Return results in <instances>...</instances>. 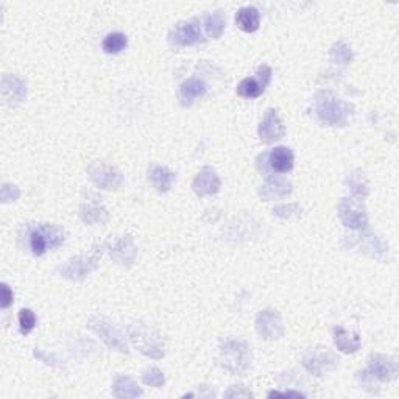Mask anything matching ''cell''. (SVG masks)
Instances as JSON below:
<instances>
[{"instance_id": "obj_7", "label": "cell", "mask_w": 399, "mask_h": 399, "mask_svg": "<svg viewBox=\"0 0 399 399\" xmlns=\"http://www.w3.org/2000/svg\"><path fill=\"white\" fill-rule=\"evenodd\" d=\"M100 256H101V251L96 250V253L91 256H77V257L69 259L65 265H61L60 267V273L61 276H65L66 280H71V281L85 280L91 271L97 269Z\"/></svg>"}, {"instance_id": "obj_32", "label": "cell", "mask_w": 399, "mask_h": 399, "mask_svg": "<svg viewBox=\"0 0 399 399\" xmlns=\"http://www.w3.org/2000/svg\"><path fill=\"white\" fill-rule=\"evenodd\" d=\"M19 326H21L22 334H30L36 328V315L33 310L30 309H22L19 312Z\"/></svg>"}, {"instance_id": "obj_14", "label": "cell", "mask_w": 399, "mask_h": 399, "mask_svg": "<svg viewBox=\"0 0 399 399\" xmlns=\"http://www.w3.org/2000/svg\"><path fill=\"white\" fill-rule=\"evenodd\" d=\"M106 250L110 253V256L120 265H130L135 262L136 255H137V248L135 242H133L131 236H122L117 237L114 240H110L106 245Z\"/></svg>"}, {"instance_id": "obj_3", "label": "cell", "mask_w": 399, "mask_h": 399, "mask_svg": "<svg viewBox=\"0 0 399 399\" xmlns=\"http://www.w3.org/2000/svg\"><path fill=\"white\" fill-rule=\"evenodd\" d=\"M66 234L55 225H37L28 232V248L35 256L46 255L49 250L65 244Z\"/></svg>"}, {"instance_id": "obj_4", "label": "cell", "mask_w": 399, "mask_h": 399, "mask_svg": "<svg viewBox=\"0 0 399 399\" xmlns=\"http://www.w3.org/2000/svg\"><path fill=\"white\" fill-rule=\"evenodd\" d=\"M130 339L139 351L145 356L151 359H161L164 357V345L161 343L160 335L150 328L141 325V323H135L128 329Z\"/></svg>"}, {"instance_id": "obj_17", "label": "cell", "mask_w": 399, "mask_h": 399, "mask_svg": "<svg viewBox=\"0 0 399 399\" xmlns=\"http://www.w3.org/2000/svg\"><path fill=\"white\" fill-rule=\"evenodd\" d=\"M354 237L356 239H353L350 246H356V248L362 250L366 255L379 259V261H385V257L389 256V246L377 236L366 234V236H354Z\"/></svg>"}, {"instance_id": "obj_12", "label": "cell", "mask_w": 399, "mask_h": 399, "mask_svg": "<svg viewBox=\"0 0 399 399\" xmlns=\"http://www.w3.org/2000/svg\"><path fill=\"white\" fill-rule=\"evenodd\" d=\"M271 69L267 65L259 66L257 69V77L245 78L240 81V85L237 86V94L244 99H257L259 96H262L265 87L270 85L271 80Z\"/></svg>"}, {"instance_id": "obj_19", "label": "cell", "mask_w": 399, "mask_h": 399, "mask_svg": "<svg viewBox=\"0 0 399 399\" xmlns=\"http://www.w3.org/2000/svg\"><path fill=\"white\" fill-rule=\"evenodd\" d=\"M265 158H267L269 169L276 173H287L294 169L295 156L289 147H276Z\"/></svg>"}, {"instance_id": "obj_5", "label": "cell", "mask_w": 399, "mask_h": 399, "mask_svg": "<svg viewBox=\"0 0 399 399\" xmlns=\"http://www.w3.org/2000/svg\"><path fill=\"white\" fill-rule=\"evenodd\" d=\"M90 329H92L101 341L111 350H116L119 353H128V345H126L125 334L120 331V329L114 325L112 321H110L105 316L101 315H94L90 319Z\"/></svg>"}, {"instance_id": "obj_18", "label": "cell", "mask_w": 399, "mask_h": 399, "mask_svg": "<svg viewBox=\"0 0 399 399\" xmlns=\"http://www.w3.org/2000/svg\"><path fill=\"white\" fill-rule=\"evenodd\" d=\"M292 194V182L286 178H269L259 189V197L262 201H271L278 198H284Z\"/></svg>"}, {"instance_id": "obj_22", "label": "cell", "mask_w": 399, "mask_h": 399, "mask_svg": "<svg viewBox=\"0 0 399 399\" xmlns=\"http://www.w3.org/2000/svg\"><path fill=\"white\" fill-rule=\"evenodd\" d=\"M175 173L162 166H151L148 169V180L158 192H169L175 182Z\"/></svg>"}, {"instance_id": "obj_31", "label": "cell", "mask_w": 399, "mask_h": 399, "mask_svg": "<svg viewBox=\"0 0 399 399\" xmlns=\"http://www.w3.org/2000/svg\"><path fill=\"white\" fill-rule=\"evenodd\" d=\"M142 381H144L145 385H150V387L160 389V387H162L164 382H166V377H164L162 371L160 368H156V366H151V368L144 371Z\"/></svg>"}, {"instance_id": "obj_33", "label": "cell", "mask_w": 399, "mask_h": 399, "mask_svg": "<svg viewBox=\"0 0 399 399\" xmlns=\"http://www.w3.org/2000/svg\"><path fill=\"white\" fill-rule=\"evenodd\" d=\"M273 214L276 215V217H280V219H284V220H289V219H296V217H300L301 215V207L300 205H296V203H294V205H282V206H278L273 209Z\"/></svg>"}, {"instance_id": "obj_27", "label": "cell", "mask_w": 399, "mask_h": 399, "mask_svg": "<svg viewBox=\"0 0 399 399\" xmlns=\"http://www.w3.org/2000/svg\"><path fill=\"white\" fill-rule=\"evenodd\" d=\"M225 25H226V17L221 11L209 12L205 17L206 33L209 37H212V40H219V37L223 35Z\"/></svg>"}, {"instance_id": "obj_20", "label": "cell", "mask_w": 399, "mask_h": 399, "mask_svg": "<svg viewBox=\"0 0 399 399\" xmlns=\"http://www.w3.org/2000/svg\"><path fill=\"white\" fill-rule=\"evenodd\" d=\"M2 96L8 105H17L27 96V86L16 75H5L2 78Z\"/></svg>"}, {"instance_id": "obj_21", "label": "cell", "mask_w": 399, "mask_h": 399, "mask_svg": "<svg viewBox=\"0 0 399 399\" xmlns=\"http://www.w3.org/2000/svg\"><path fill=\"white\" fill-rule=\"evenodd\" d=\"M206 83L203 80L192 77L186 80L180 87V100L182 106H191L195 100L201 99L206 94Z\"/></svg>"}, {"instance_id": "obj_34", "label": "cell", "mask_w": 399, "mask_h": 399, "mask_svg": "<svg viewBox=\"0 0 399 399\" xmlns=\"http://www.w3.org/2000/svg\"><path fill=\"white\" fill-rule=\"evenodd\" d=\"M21 192H19V189L16 186H11V185H5L2 189V200L3 203L6 201H15Z\"/></svg>"}, {"instance_id": "obj_15", "label": "cell", "mask_w": 399, "mask_h": 399, "mask_svg": "<svg viewBox=\"0 0 399 399\" xmlns=\"http://www.w3.org/2000/svg\"><path fill=\"white\" fill-rule=\"evenodd\" d=\"M257 135L264 144H273L286 136V128H284L281 119L275 110H269L265 114L264 120L259 125Z\"/></svg>"}, {"instance_id": "obj_24", "label": "cell", "mask_w": 399, "mask_h": 399, "mask_svg": "<svg viewBox=\"0 0 399 399\" xmlns=\"http://www.w3.org/2000/svg\"><path fill=\"white\" fill-rule=\"evenodd\" d=\"M236 24L245 33H255L261 25V15L255 6H244L237 11Z\"/></svg>"}, {"instance_id": "obj_36", "label": "cell", "mask_w": 399, "mask_h": 399, "mask_svg": "<svg viewBox=\"0 0 399 399\" xmlns=\"http://www.w3.org/2000/svg\"><path fill=\"white\" fill-rule=\"evenodd\" d=\"M276 398V396H284V398H304L303 393H300V391H271V393H269V398Z\"/></svg>"}, {"instance_id": "obj_13", "label": "cell", "mask_w": 399, "mask_h": 399, "mask_svg": "<svg viewBox=\"0 0 399 399\" xmlns=\"http://www.w3.org/2000/svg\"><path fill=\"white\" fill-rule=\"evenodd\" d=\"M256 331L261 335V339L273 340L280 339L284 334V325L282 319L278 310L265 309L256 319Z\"/></svg>"}, {"instance_id": "obj_28", "label": "cell", "mask_w": 399, "mask_h": 399, "mask_svg": "<svg viewBox=\"0 0 399 399\" xmlns=\"http://www.w3.org/2000/svg\"><path fill=\"white\" fill-rule=\"evenodd\" d=\"M345 182L354 197L365 198L368 195V182H366L364 172H360V170H354V172L348 175Z\"/></svg>"}, {"instance_id": "obj_30", "label": "cell", "mask_w": 399, "mask_h": 399, "mask_svg": "<svg viewBox=\"0 0 399 399\" xmlns=\"http://www.w3.org/2000/svg\"><path fill=\"white\" fill-rule=\"evenodd\" d=\"M329 58H331V62H334V65H339V66L350 65L353 60L351 47L346 46L345 42L334 44L331 52H329Z\"/></svg>"}, {"instance_id": "obj_23", "label": "cell", "mask_w": 399, "mask_h": 399, "mask_svg": "<svg viewBox=\"0 0 399 399\" xmlns=\"http://www.w3.org/2000/svg\"><path fill=\"white\" fill-rule=\"evenodd\" d=\"M334 341L335 346L339 348L341 353L353 354L360 350V337L356 332H348L343 328H334Z\"/></svg>"}, {"instance_id": "obj_29", "label": "cell", "mask_w": 399, "mask_h": 399, "mask_svg": "<svg viewBox=\"0 0 399 399\" xmlns=\"http://www.w3.org/2000/svg\"><path fill=\"white\" fill-rule=\"evenodd\" d=\"M126 46H128V37L124 33H111L103 40L101 49H103V52L108 55H116L125 50Z\"/></svg>"}, {"instance_id": "obj_16", "label": "cell", "mask_w": 399, "mask_h": 399, "mask_svg": "<svg viewBox=\"0 0 399 399\" xmlns=\"http://www.w3.org/2000/svg\"><path fill=\"white\" fill-rule=\"evenodd\" d=\"M220 187L221 181L219 178V175L211 167H203L192 182L194 192L197 194L198 197H207V195L219 194Z\"/></svg>"}, {"instance_id": "obj_25", "label": "cell", "mask_w": 399, "mask_h": 399, "mask_svg": "<svg viewBox=\"0 0 399 399\" xmlns=\"http://www.w3.org/2000/svg\"><path fill=\"white\" fill-rule=\"evenodd\" d=\"M80 217L86 225H101L108 220V211L97 201H90L81 205Z\"/></svg>"}, {"instance_id": "obj_35", "label": "cell", "mask_w": 399, "mask_h": 399, "mask_svg": "<svg viewBox=\"0 0 399 399\" xmlns=\"http://www.w3.org/2000/svg\"><path fill=\"white\" fill-rule=\"evenodd\" d=\"M12 301H15V295H12V290L6 286V284H2V309H8Z\"/></svg>"}, {"instance_id": "obj_9", "label": "cell", "mask_w": 399, "mask_h": 399, "mask_svg": "<svg viewBox=\"0 0 399 399\" xmlns=\"http://www.w3.org/2000/svg\"><path fill=\"white\" fill-rule=\"evenodd\" d=\"M203 41H205V37H203L200 22L197 19L178 22L169 33V42L176 47L195 46V44H200Z\"/></svg>"}, {"instance_id": "obj_2", "label": "cell", "mask_w": 399, "mask_h": 399, "mask_svg": "<svg viewBox=\"0 0 399 399\" xmlns=\"http://www.w3.org/2000/svg\"><path fill=\"white\" fill-rule=\"evenodd\" d=\"M220 360L231 375L244 376L251 365L250 346L240 340H226L220 348Z\"/></svg>"}, {"instance_id": "obj_6", "label": "cell", "mask_w": 399, "mask_h": 399, "mask_svg": "<svg viewBox=\"0 0 399 399\" xmlns=\"http://www.w3.org/2000/svg\"><path fill=\"white\" fill-rule=\"evenodd\" d=\"M362 375V379L377 382L393 381L398 376V362L395 357L384 356V354H373L368 359V368Z\"/></svg>"}, {"instance_id": "obj_37", "label": "cell", "mask_w": 399, "mask_h": 399, "mask_svg": "<svg viewBox=\"0 0 399 399\" xmlns=\"http://www.w3.org/2000/svg\"><path fill=\"white\" fill-rule=\"evenodd\" d=\"M226 396H228V398H232V396H246V398H248V396H253V395L250 393V391H245V393H242V391H237V389L234 387L232 390L228 391Z\"/></svg>"}, {"instance_id": "obj_11", "label": "cell", "mask_w": 399, "mask_h": 399, "mask_svg": "<svg viewBox=\"0 0 399 399\" xmlns=\"http://www.w3.org/2000/svg\"><path fill=\"white\" fill-rule=\"evenodd\" d=\"M339 217L341 223L351 230H364L368 225V217H366L364 206L351 198H343L340 201Z\"/></svg>"}, {"instance_id": "obj_1", "label": "cell", "mask_w": 399, "mask_h": 399, "mask_svg": "<svg viewBox=\"0 0 399 399\" xmlns=\"http://www.w3.org/2000/svg\"><path fill=\"white\" fill-rule=\"evenodd\" d=\"M315 112L321 124L329 126H343L351 116L353 106L339 99L331 91H320L315 96Z\"/></svg>"}, {"instance_id": "obj_8", "label": "cell", "mask_w": 399, "mask_h": 399, "mask_svg": "<svg viewBox=\"0 0 399 399\" xmlns=\"http://www.w3.org/2000/svg\"><path fill=\"white\" fill-rule=\"evenodd\" d=\"M91 181L105 191H116L124 182V176L116 167L108 166L103 161H96L87 167Z\"/></svg>"}, {"instance_id": "obj_10", "label": "cell", "mask_w": 399, "mask_h": 399, "mask_svg": "<svg viewBox=\"0 0 399 399\" xmlns=\"http://www.w3.org/2000/svg\"><path fill=\"white\" fill-rule=\"evenodd\" d=\"M339 359L328 350V348H315L309 350L303 357V366L310 375L320 377L325 375L328 370H332L337 365Z\"/></svg>"}, {"instance_id": "obj_26", "label": "cell", "mask_w": 399, "mask_h": 399, "mask_svg": "<svg viewBox=\"0 0 399 399\" xmlns=\"http://www.w3.org/2000/svg\"><path fill=\"white\" fill-rule=\"evenodd\" d=\"M112 395L124 399V398H139L142 396V390L137 387V384L128 376H119L112 384Z\"/></svg>"}]
</instances>
